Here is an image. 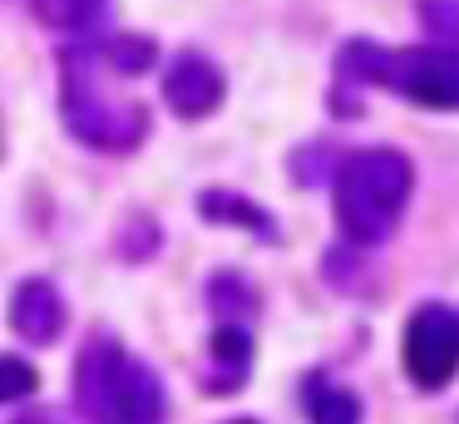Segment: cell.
<instances>
[{"label": "cell", "mask_w": 459, "mask_h": 424, "mask_svg": "<svg viewBox=\"0 0 459 424\" xmlns=\"http://www.w3.org/2000/svg\"><path fill=\"white\" fill-rule=\"evenodd\" d=\"M341 84H376L420 108H459V49L449 45H370L351 39L336 59Z\"/></svg>", "instance_id": "cell-3"}, {"label": "cell", "mask_w": 459, "mask_h": 424, "mask_svg": "<svg viewBox=\"0 0 459 424\" xmlns=\"http://www.w3.org/2000/svg\"><path fill=\"white\" fill-rule=\"evenodd\" d=\"M301 410L311 424H360V394L326 380V375H307L301 380Z\"/></svg>", "instance_id": "cell-9"}, {"label": "cell", "mask_w": 459, "mask_h": 424, "mask_svg": "<svg viewBox=\"0 0 459 424\" xmlns=\"http://www.w3.org/2000/svg\"><path fill=\"white\" fill-rule=\"evenodd\" d=\"M252 370V335L238 321H218L208 345V394H232Z\"/></svg>", "instance_id": "cell-8"}, {"label": "cell", "mask_w": 459, "mask_h": 424, "mask_svg": "<svg viewBox=\"0 0 459 424\" xmlns=\"http://www.w3.org/2000/svg\"><path fill=\"white\" fill-rule=\"evenodd\" d=\"M104 5H109V0H30L35 15L50 30H60V35H84V30L104 15Z\"/></svg>", "instance_id": "cell-12"}, {"label": "cell", "mask_w": 459, "mask_h": 424, "mask_svg": "<svg viewBox=\"0 0 459 424\" xmlns=\"http://www.w3.org/2000/svg\"><path fill=\"white\" fill-rule=\"evenodd\" d=\"M198 212L208 217V222H232V227H247V232H257L262 242H277V222H272V217L262 212L257 203H247L242 193L208 187V193L198 197Z\"/></svg>", "instance_id": "cell-10"}, {"label": "cell", "mask_w": 459, "mask_h": 424, "mask_svg": "<svg viewBox=\"0 0 459 424\" xmlns=\"http://www.w3.org/2000/svg\"><path fill=\"white\" fill-rule=\"evenodd\" d=\"M297 177L301 183H316V177H331V183H336V173H331V148H301Z\"/></svg>", "instance_id": "cell-16"}, {"label": "cell", "mask_w": 459, "mask_h": 424, "mask_svg": "<svg viewBox=\"0 0 459 424\" xmlns=\"http://www.w3.org/2000/svg\"><path fill=\"white\" fill-rule=\"evenodd\" d=\"M100 49L80 45L65 49L60 59V118L70 128V138H80L84 148L100 153H129L149 138V108L134 99H109L100 89Z\"/></svg>", "instance_id": "cell-4"}, {"label": "cell", "mask_w": 459, "mask_h": 424, "mask_svg": "<svg viewBox=\"0 0 459 424\" xmlns=\"http://www.w3.org/2000/svg\"><path fill=\"white\" fill-rule=\"evenodd\" d=\"M11 424H65L60 414H50V410H35V414H15Z\"/></svg>", "instance_id": "cell-17"}, {"label": "cell", "mask_w": 459, "mask_h": 424, "mask_svg": "<svg viewBox=\"0 0 459 424\" xmlns=\"http://www.w3.org/2000/svg\"><path fill=\"white\" fill-rule=\"evenodd\" d=\"M35 385H40V375L21 355H0V400H25Z\"/></svg>", "instance_id": "cell-15"}, {"label": "cell", "mask_w": 459, "mask_h": 424, "mask_svg": "<svg viewBox=\"0 0 459 424\" xmlns=\"http://www.w3.org/2000/svg\"><path fill=\"white\" fill-rule=\"evenodd\" d=\"M405 375L420 390H439V385L455 380L459 370V311L429 301L410 316L405 325Z\"/></svg>", "instance_id": "cell-5"}, {"label": "cell", "mask_w": 459, "mask_h": 424, "mask_svg": "<svg viewBox=\"0 0 459 424\" xmlns=\"http://www.w3.org/2000/svg\"><path fill=\"white\" fill-rule=\"evenodd\" d=\"M100 49V59L109 69H119V74H143V69L159 59V49H153V39H143V35H109L104 45H94Z\"/></svg>", "instance_id": "cell-13"}, {"label": "cell", "mask_w": 459, "mask_h": 424, "mask_svg": "<svg viewBox=\"0 0 459 424\" xmlns=\"http://www.w3.org/2000/svg\"><path fill=\"white\" fill-rule=\"evenodd\" d=\"M228 424H257V420H228Z\"/></svg>", "instance_id": "cell-18"}, {"label": "cell", "mask_w": 459, "mask_h": 424, "mask_svg": "<svg viewBox=\"0 0 459 424\" xmlns=\"http://www.w3.org/2000/svg\"><path fill=\"white\" fill-rule=\"evenodd\" d=\"M415 187V168L400 148H360L341 158L331 197H336V227L351 247H380L395 232L400 212Z\"/></svg>", "instance_id": "cell-2"}, {"label": "cell", "mask_w": 459, "mask_h": 424, "mask_svg": "<svg viewBox=\"0 0 459 424\" xmlns=\"http://www.w3.org/2000/svg\"><path fill=\"white\" fill-rule=\"evenodd\" d=\"M74 404L90 424H163L169 390L159 370L114 335H90L74 360Z\"/></svg>", "instance_id": "cell-1"}, {"label": "cell", "mask_w": 459, "mask_h": 424, "mask_svg": "<svg viewBox=\"0 0 459 424\" xmlns=\"http://www.w3.org/2000/svg\"><path fill=\"white\" fill-rule=\"evenodd\" d=\"M208 306L218 321H242V316L257 311V286L242 281L238 272H218L208 281Z\"/></svg>", "instance_id": "cell-11"}, {"label": "cell", "mask_w": 459, "mask_h": 424, "mask_svg": "<svg viewBox=\"0 0 459 424\" xmlns=\"http://www.w3.org/2000/svg\"><path fill=\"white\" fill-rule=\"evenodd\" d=\"M11 331L25 335V341H35V345L60 341V331H65V296H60V286L45 281V276H30V281L15 286V296H11Z\"/></svg>", "instance_id": "cell-7"}, {"label": "cell", "mask_w": 459, "mask_h": 424, "mask_svg": "<svg viewBox=\"0 0 459 424\" xmlns=\"http://www.w3.org/2000/svg\"><path fill=\"white\" fill-rule=\"evenodd\" d=\"M228 99V79L198 49H183L169 69H163V104L178 118H208L212 108Z\"/></svg>", "instance_id": "cell-6"}, {"label": "cell", "mask_w": 459, "mask_h": 424, "mask_svg": "<svg viewBox=\"0 0 459 424\" xmlns=\"http://www.w3.org/2000/svg\"><path fill=\"white\" fill-rule=\"evenodd\" d=\"M420 25H425L429 45L459 49V0H420Z\"/></svg>", "instance_id": "cell-14"}]
</instances>
